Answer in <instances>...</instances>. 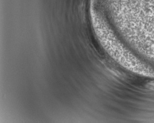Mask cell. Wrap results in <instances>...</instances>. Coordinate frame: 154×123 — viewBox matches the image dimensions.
<instances>
[{
	"label": "cell",
	"mask_w": 154,
	"mask_h": 123,
	"mask_svg": "<svg viewBox=\"0 0 154 123\" xmlns=\"http://www.w3.org/2000/svg\"><path fill=\"white\" fill-rule=\"evenodd\" d=\"M110 11H122L154 26V0H104ZM152 26V27H153Z\"/></svg>",
	"instance_id": "obj_1"
},
{
	"label": "cell",
	"mask_w": 154,
	"mask_h": 123,
	"mask_svg": "<svg viewBox=\"0 0 154 123\" xmlns=\"http://www.w3.org/2000/svg\"><path fill=\"white\" fill-rule=\"evenodd\" d=\"M150 87H152V88H154V84H151L150 86Z\"/></svg>",
	"instance_id": "obj_2"
}]
</instances>
